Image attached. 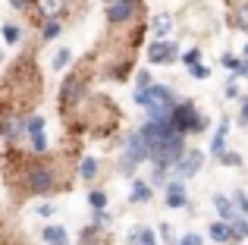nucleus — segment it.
I'll use <instances>...</instances> for the list:
<instances>
[{
  "label": "nucleus",
  "mask_w": 248,
  "mask_h": 245,
  "mask_svg": "<svg viewBox=\"0 0 248 245\" xmlns=\"http://www.w3.org/2000/svg\"><path fill=\"white\" fill-rule=\"evenodd\" d=\"M188 73H192L195 79H207V76H211V69H207L204 63H195V66H188Z\"/></svg>",
  "instance_id": "obj_25"
},
{
  "label": "nucleus",
  "mask_w": 248,
  "mask_h": 245,
  "mask_svg": "<svg viewBox=\"0 0 248 245\" xmlns=\"http://www.w3.org/2000/svg\"><path fill=\"white\" fill-rule=\"evenodd\" d=\"M132 201H135V204L151 201V185L141 183V179H135V183H132Z\"/></svg>",
  "instance_id": "obj_14"
},
{
  "label": "nucleus",
  "mask_w": 248,
  "mask_h": 245,
  "mask_svg": "<svg viewBox=\"0 0 248 245\" xmlns=\"http://www.w3.org/2000/svg\"><path fill=\"white\" fill-rule=\"evenodd\" d=\"M167 208H186V189H182V179L167 183Z\"/></svg>",
  "instance_id": "obj_10"
},
{
  "label": "nucleus",
  "mask_w": 248,
  "mask_h": 245,
  "mask_svg": "<svg viewBox=\"0 0 248 245\" xmlns=\"http://www.w3.org/2000/svg\"><path fill=\"white\" fill-rule=\"evenodd\" d=\"M79 176H82V179H94V176H97V160H94V157H82Z\"/></svg>",
  "instance_id": "obj_17"
},
{
  "label": "nucleus",
  "mask_w": 248,
  "mask_h": 245,
  "mask_svg": "<svg viewBox=\"0 0 248 245\" xmlns=\"http://www.w3.org/2000/svg\"><path fill=\"white\" fill-rule=\"evenodd\" d=\"M31 151L44 154V151H47V138H44V135H35V138H31Z\"/></svg>",
  "instance_id": "obj_26"
},
{
  "label": "nucleus",
  "mask_w": 248,
  "mask_h": 245,
  "mask_svg": "<svg viewBox=\"0 0 248 245\" xmlns=\"http://www.w3.org/2000/svg\"><path fill=\"white\" fill-rule=\"evenodd\" d=\"M214 208L220 211V217H223V220H232V204H230V198L217 195V198H214Z\"/></svg>",
  "instance_id": "obj_20"
},
{
  "label": "nucleus",
  "mask_w": 248,
  "mask_h": 245,
  "mask_svg": "<svg viewBox=\"0 0 248 245\" xmlns=\"http://www.w3.org/2000/svg\"><path fill=\"white\" fill-rule=\"evenodd\" d=\"M179 57V47L173 41H157L148 47V63H173Z\"/></svg>",
  "instance_id": "obj_7"
},
{
  "label": "nucleus",
  "mask_w": 248,
  "mask_h": 245,
  "mask_svg": "<svg viewBox=\"0 0 248 245\" xmlns=\"http://www.w3.org/2000/svg\"><path fill=\"white\" fill-rule=\"evenodd\" d=\"M135 85H139V92H145V88H151V73H139V79H135Z\"/></svg>",
  "instance_id": "obj_30"
},
{
  "label": "nucleus",
  "mask_w": 248,
  "mask_h": 245,
  "mask_svg": "<svg viewBox=\"0 0 248 245\" xmlns=\"http://www.w3.org/2000/svg\"><path fill=\"white\" fill-rule=\"evenodd\" d=\"M232 236H236V239H245V236H248V220H245V217H232Z\"/></svg>",
  "instance_id": "obj_22"
},
{
  "label": "nucleus",
  "mask_w": 248,
  "mask_h": 245,
  "mask_svg": "<svg viewBox=\"0 0 248 245\" xmlns=\"http://www.w3.org/2000/svg\"><path fill=\"white\" fill-rule=\"evenodd\" d=\"M236 76H245V79H248V60H242V63H239V69H236Z\"/></svg>",
  "instance_id": "obj_38"
},
{
  "label": "nucleus",
  "mask_w": 248,
  "mask_h": 245,
  "mask_svg": "<svg viewBox=\"0 0 248 245\" xmlns=\"http://www.w3.org/2000/svg\"><path fill=\"white\" fill-rule=\"evenodd\" d=\"M182 60L188 63V66H195V63H201V50L195 47V50H186V54H182Z\"/></svg>",
  "instance_id": "obj_27"
},
{
  "label": "nucleus",
  "mask_w": 248,
  "mask_h": 245,
  "mask_svg": "<svg viewBox=\"0 0 248 245\" xmlns=\"http://www.w3.org/2000/svg\"><path fill=\"white\" fill-rule=\"evenodd\" d=\"M220 160H223L226 167H236V164H239V154H223V157H220Z\"/></svg>",
  "instance_id": "obj_33"
},
{
  "label": "nucleus",
  "mask_w": 248,
  "mask_h": 245,
  "mask_svg": "<svg viewBox=\"0 0 248 245\" xmlns=\"http://www.w3.org/2000/svg\"><path fill=\"white\" fill-rule=\"evenodd\" d=\"M38 214H41V217H50V214H54V204H38Z\"/></svg>",
  "instance_id": "obj_34"
},
{
  "label": "nucleus",
  "mask_w": 248,
  "mask_h": 245,
  "mask_svg": "<svg viewBox=\"0 0 248 245\" xmlns=\"http://www.w3.org/2000/svg\"><path fill=\"white\" fill-rule=\"evenodd\" d=\"M160 236H164V239L170 242V239H173V230H170V223H164V227H160Z\"/></svg>",
  "instance_id": "obj_37"
},
{
  "label": "nucleus",
  "mask_w": 248,
  "mask_h": 245,
  "mask_svg": "<svg viewBox=\"0 0 248 245\" xmlns=\"http://www.w3.org/2000/svg\"><path fill=\"white\" fill-rule=\"evenodd\" d=\"M22 185L31 195H47L57 189V170L47 164H29L22 170Z\"/></svg>",
  "instance_id": "obj_2"
},
{
  "label": "nucleus",
  "mask_w": 248,
  "mask_h": 245,
  "mask_svg": "<svg viewBox=\"0 0 248 245\" xmlns=\"http://www.w3.org/2000/svg\"><path fill=\"white\" fill-rule=\"evenodd\" d=\"M226 132H230V122H220L217 135H214V141H211V151L217 154V157H223V154H226Z\"/></svg>",
  "instance_id": "obj_13"
},
{
  "label": "nucleus",
  "mask_w": 248,
  "mask_h": 245,
  "mask_svg": "<svg viewBox=\"0 0 248 245\" xmlns=\"http://www.w3.org/2000/svg\"><path fill=\"white\" fill-rule=\"evenodd\" d=\"M69 60H73V54H69V47L57 50V57H54V69H63V66H66Z\"/></svg>",
  "instance_id": "obj_24"
},
{
  "label": "nucleus",
  "mask_w": 248,
  "mask_h": 245,
  "mask_svg": "<svg viewBox=\"0 0 248 245\" xmlns=\"http://www.w3.org/2000/svg\"><path fill=\"white\" fill-rule=\"evenodd\" d=\"M236 208L248 217V195H245V192H236Z\"/></svg>",
  "instance_id": "obj_29"
},
{
  "label": "nucleus",
  "mask_w": 248,
  "mask_h": 245,
  "mask_svg": "<svg viewBox=\"0 0 248 245\" xmlns=\"http://www.w3.org/2000/svg\"><path fill=\"white\" fill-rule=\"evenodd\" d=\"M201 164H204V154H201V151H186V154H182V160L176 164V176H179V179L195 176V173L201 170Z\"/></svg>",
  "instance_id": "obj_8"
},
{
  "label": "nucleus",
  "mask_w": 248,
  "mask_h": 245,
  "mask_svg": "<svg viewBox=\"0 0 248 245\" xmlns=\"http://www.w3.org/2000/svg\"><path fill=\"white\" fill-rule=\"evenodd\" d=\"M88 204L94 211H104V208H107V195H104V192H91V195H88Z\"/></svg>",
  "instance_id": "obj_23"
},
{
  "label": "nucleus",
  "mask_w": 248,
  "mask_h": 245,
  "mask_svg": "<svg viewBox=\"0 0 248 245\" xmlns=\"http://www.w3.org/2000/svg\"><path fill=\"white\" fill-rule=\"evenodd\" d=\"M85 245H91V242H85ZM97 245H107V242H97Z\"/></svg>",
  "instance_id": "obj_39"
},
{
  "label": "nucleus",
  "mask_w": 248,
  "mask_h": 245,
  "mask_svg": "<svg viewBox=\"0 0 248 245\" xmlns=\"http://www.w3.org/2000/svg\"><path fill=\"white\" fill-rule=\"evenodd\" d=\"M239 120L248 122V94H245V104H242V110H239Z\"/></svg>",
  "instance_id": "obj_36"
},
{
  "label": "nucleus",
  "mask_w": 248,
  "mask_h": 245,
  "mask_svg": "<svg viewBox=\"0 0 248 245\" xmlns=\"http://www.w3.org/2000/svg\"><path fill=\"white\" fill-rule=\"evenodd\" d=\"M223 66H230V69H239V60H236V57H223Z\"/></svg>",
  "instance_id": "obj_35"
},
{
  "label": "nucleus",
  "mask_w": 248,
  "mask_h": 245,
  "mask_svg": "<svg viewBox=\"0 0 248 245\" xmlns=\"http://www.w3.org/2000/svg\"><path fill=\"white\" fill-rule=\"evenodd\" d=\"M41 239L47 242V245H69V236H66V230H63V227H54V223L41 230Z\"/></svg>",
  "instance_id": "obj_12"
},
{
  "label": "nucleus",
  "mask_w": 248,
  "mask_h": 245,
  "mask_svg": "<svg viewBox=\"0 0 248 245\" xmlns=\"http://www.w3.org/2000/svg\"><path fill=\"white\" fill-rule=\"evenodd\" d=\"M25 132L35 138V135H44V117H29L25 120Z\"/></svg>",
  "instance_id": "obj_19"
},
{
  "label": "nucleus",
  "mask_w": 248,
  "mask_h": 245,
  "mask_svg": "<svg viewBox=\"0 0 248 245\" xmlns=\"http://www.w3.org/2000/svg\"><path fill=\"white\" fill-rule=\"evenodd\" d=\"M132 242L135 245H157V236H154V230H135Z\"/></svg>",
  "instance_id": "obj_18"
},
{
  "label": "nucleus",
  "mask_w": 248,
  "mask_h": 245,
  "mask_svg": "<svg viewBox=\"0 0 248 245\" xmlns=\"http://www.w3.org/2000/svg\"><path fill=\"white\" fill-rule=\"evenodd\" d=\"M211 239H214V242H236V236H232V223H230V220L211 223Z\"/></svg>",
  "instance_id": "obj_11"
},
{
  "label": "nucleus",
  "mask_w": 248,
  "mask_h": 245,
  "mask_svg": "<svg viewBox=\"0 0 248 245\" xmlns=\"http://www.w3.org/2000/svg\"><path fill=\"white\" fill-rule=\"evenodd\" d=\"M66 10V0H35V13L41 19H57Z\"/></svg>",
  "instance_id": "obj_9"
},
{
  "label": "nucleus",
  "mask_w": 248,
  "mask_h": 245,
  "mask_svg": "<svg viewBox=\"0 0 248 245\" xmlns=\"http://www.w3.org/2000/svg\"><path fill=\"white\" fill-rule=\"evenodd\" d=\"M179 245H201V236H198V233H186Z\"/></svg>",
  "instance_id": "obj_31"
},
{
  "label": "nucleus",
  "mask_w": 248,
  "mask_h": 245,
  "mask_svg": "<svg viewBox=\"0 0 248 245\" xmlns=\"http://www.w3.org/2000/svg\"><path fill=\"white\" fill-rule=\"evenodd\" d=\"M170 120H173V129L176 132H201L204 129V122H201L198 110H195V104H176L173 113H170Z\"/></svg>",
  "instance_id": "obj_3"
},
{
  "label": "nucleus",
  "mask_w": 248,
  "mask_h": 245,
  "mask_svg": "<svg viewBox=\"0 0 248 245\" xmlns=\"http://www.w3.org/2000/svg\"><path fill=\"white\" fill-rule=\"evenodd\" d=\"M145 157H148V141H145V135H141V132H132V135H129V141H126V154H123V173H132Z\"/></svg>",
  "instance_id": "obj_4"
},
{
  "label": "nucleus",
  "mask_w": 248,
  "mask_h": 245,
  "mask_svg": "<svg viewBox=\"0 0 248 245\" xmlns=\"http://www.w3.org/2000/svg\"><path fill=\"white\" fill-rule=\"evenodd\" d=\"M82 94H85V73L79 69V73H69L66 82H63V88H60V107H63V110L76 107L82 101Z\"/></svg>",
  "instance_id": "obj_5"
},
{
  "label": "nucleus",
  "mask_w": 248,
  "mask_h": 245,
  "mask_svg": "<svg viewBox=\"0 0 248 245\" xmlns=\"http://www.w3.org/2000/svg\"><path fill=\"white\" fill-rule=\"evenodd\" d=\"M151 29H154V35H157V38H167L170 31H173V19H170V16H157Z\"/></svg>",
  "instance_id": "obj_16"
},
{
  "label": "nucleus",
  "mask_w": 248,
  "mask_h": 245,
  "mask_svg": "<svg viewBox=\"0 0 248 245\" xmlns=\"http://www.w3.org/2000/svg\"><path fill=\"white\" fill-rule=\"evenodd\" d=\"M139 6H141V0H113L107 6V22L110 25H126L139 13Z\"/></svg>",
  "instance_id": "obj_6"
},
{
  "label": "nucleus",
  "mask_w": 248,
  "mask_h": 245,
  "mask_svg": "<svg viewBox=\"0 0 248 245\" xmlns=\"http://www.w3.org/2000/svg\"><path fill=\"white\" fill-rule=\"evenodd\" d=\"M236 25H239V29H245V31H248V3H245L242 10L236 13Z\"/></svg>",
  "instance_id": "obj_28"
},
{
  "label": "nucleus",
  "mask_w": 248,
  "mask_h": 245,
  "mask_svg": "<svg viewBox=\"0 0 248 245\" xmlns=\"http://www.w3.org/2000/svg\"><path fill=\"white\" fill-rule=\"evenodd\" d=\"M245 54H248V44H245Z\"/></svg>",
  "instance_id": "obj_40"
},
{
  "label": "nucleus",
  "mask_w": 248,
  "mask_h": 245,
  "mask_svg": "<svg viewBox=\"0 0 248 245\" xmlns=\"http://www.w3.org/2000/svg\"><path fill=\"white\" fill-rule=\"evenodd\" d=\"M31 3H35V0H10V6H13V10H29Z\"/></svg>",
  "instance_id": "obj_32"
},
{
  "label": "nucleus",
  "mask_w": 248,
  "mask_h": 245,
  "mask_svg": "<svg viewBox=\"0 0 248 245\" xmlns=\"http://www.w3.org/2000/svg\"><path fill=\"white\" fill-rule=\"evenodd\" d=\"M0 35H3V41L6 44H16L19 38H22V31H19V25H13V22H6L3 29H0Z\"/></svg>",
  "instance_id": "obj_21"
},
{
  "label": "nucleus",
  "mask_w": 248,
  "mask_h": 245,
  "mask_svg": "<svg viewBox=\"0 0 248 245\" xmlns=\"http://www.w3.org/2000/svg\"><path fill=\"white\" fill-rule=\"evenodd\" d=\"M60 31H63L60 19H44V25H41V38H44V41H54Z\"/></svg>",
  "instance_id": "obj_15"
},
{
  "label": "nucleus",
  "mask_w": 248,
  "mask_h": 245,
  "mask_svg": "<svg viewBox=\"0 0 248 245\" xmlns=\"http://www.w3.org/2000/svg\"><path fill=\"white\" fill-rule=\"evenodd\" d=\"M135 104L145 107L151 117H170L173 113V92L167 85H151L145 92H135Z\"/></svg>",
  "instance_id": "obj_1"
}]
</instances>
